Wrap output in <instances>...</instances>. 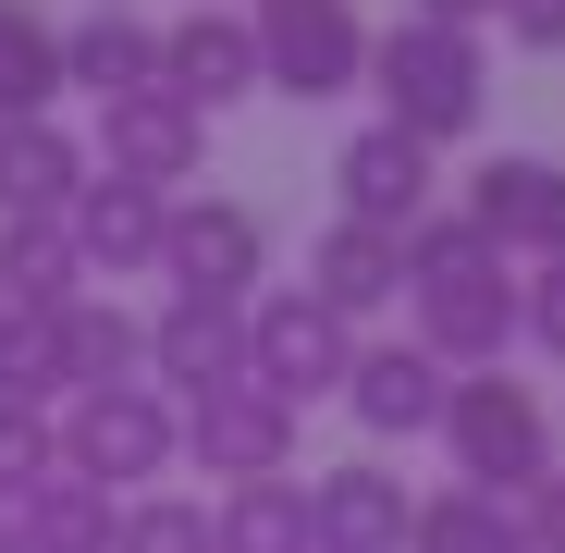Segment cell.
I'll list each match as a JSON object with an SVG mask.
<instances>
[{
    "mask_svg": "<svg viewBox=\"0 0 565 553\" xmlns=\"http://www.w3.org/2000/svg\"><path fill=\"white\" fill-rule=\"evenodd\" d=\"M0 553H25V541H13V517H0Z\"/></svg>",
    "mask_w": 565,
    "mask_h": 553,
    "instance_id": "cell-33",
    "label": "cell"
},
{
    "mask_svg": "<svg viewBox=\"0 0 565 553\" xmlns=\"http://www.w3.org/2000/svg\"><path fill=\"white\" fill-rule=\"evenodd\" d=\"M443 394H455V369H443L418 332L356 344V369H344V418H356L369 443H418V430H443Z\"/></svg>",
    "mask_w": 565,
    "mask_h": 553,
    "instance_id": "cell-13",
    "label": "cell"
},
{
    "mask_svg": "<svg viewBox=\"0 0 565 553\" xmlns=\"http://www.w3.org/2000/svg\"><path fill=\"white\" fill-rule=\"evenodd\" d=\"M234 13H246V0H234Z\"/></svg>",
    "mask_w": 565,
    "mask_h": 553,
    "instance_id": "cell-34",
    "label": "cell"
},
{
    "mask_svg": "<svg viewBox=\"0 0 565 553\" xmlns=\"http://www.w3.org/2000/svg\"><path fill=\"white\" fill-rule=\"evenodd\" d=\"M210 553H308V480H246L210 504Z\"/></svg>",
    "mask_w": 565,
    "mask_h": 553,
    "instance_id": "cell-26",
    "label": "cell"
},
{
    "mask_svg": "<svg viewBox=\"0 0 565 553\" xmlns=\"http://www.w3.org/2000/svg\"><path fill=\"white\" fill-rule=\"evenodd\" d=\"M62 382H74V394L148 382V320H136V308H111L99 284H86V296L62 308Z\"/></svg>",
    "mask_w": 565,
    "mask_h": 553,
    "instance_id": "cell-20",
    "label": "cell"
},
{
    "mask_svg": "<svg viewBox=\"0 0 565 553\" xmlns=\"http://www.w3.org/2000/svg\"><path fill=\"white\" fill-rule=\"evenodd\" d=\"M111 553H210V504L198 492H136L124 529H111Z\"/></svg>",
    "mask_w": 565,
    "mask_h": 553,
    "instance_id": "cell-27",
    "label": "cell"
},
{
    "mask_svg": "<svg viewBox=\"0 0 565 553\" xmlns=\"http://www.w3.org/2000/svg\"><path fill=\"white\" fill-rule=\"evenodd\" d=\"M62 99H74L62 86V25L38 13V0H0V124H38Z\"/></svg>",
    "mask_w": 565,
    "mask_h": 553,
    "instance_id": "cell-22",
    "label": "cell"
},
{
    "mask_svg": "<svg viewBox=\"0 0 565 553\" xmlns=\"http://www.w3.org/2000/svg\"><path fill=\"white\" fill-rule=\"evenodd\" d=\"M344 369H356V320H332L308 284H270L258 308H246V382L258 394H282V406H320V394H344Z\"/></svg>",
    "mask_w": 565,
    "mask_h": 553,
    "instance_id": "cell-6",
    "label": "cell"
},
{
    "mask_svg": "<svg viewBox=\"0 0 565 553\" xmlns=\"http://www.w3.org/2000/svg\"><path fill=\"white\" fill-rule=\"evenodd\" d=\"M406 553H529V517L504 504V492H418V529H406Z\"/></svg>",
    "mask_w": 565,
    "mask_h": 553,
    "instance_id": "cell-24",
    "label": "cell"
},
{
    "mask_svg": "<svg viewBox=\"0 0 565 553\" xmlns=\"http://www.w3.org/2000/svg\"><path fill=\"white\" fill-rule=\"evenodd\" d=\"M160 86L184 111H234V99H258V38H246V13L234 0H184V13L160 25Z\"/></svg>",
    "mask_w": 565,
    "mask_h": 553,
    "instance_id": "cell-11",
    "label": "cell"
},
{
    "mask_svg": "<svg viewBox=\"0 0 565 553\" xmlns=\"http://www.w3.org/2000/svg\"><path fill=\"white\" fill-rule=\"evenodd\" d=\"M62 86L86 111L99 99H136V86H160V25L124 13V0H86V13L62 25Z\"/></svg>",
    "mask_w": 565,
    "mask_h": 553,
    "instance_id": "cell-19",
    "label": "cell"
},
{
    "mask_svg": "<svg viewBox=\"0 0 565 553\" xmlns=\"http://www.w3.org/2000/svg\"><path fill=\"white\" fill-rule=\"evenodd\" d=\"M406 332L455 369H504L516 357V258L467 222V210H430L406 234Z\"/></svg>",
    "mask_w": 565,
    "mask_h": 553,
    "instance_id": "cell-1",
    "label": "cell"
},
{
    "mask_svg": "<svg viewBox=\"0 0 565 553\" xmlns=\"http://www.w3.org/2000/svg\"><path fill=\"white\" fill-rule=\"evenodd\" d=\"M516 517H529V553H565V468H553V480H541Z\"/></svg>",
    "mask_w": 565,
    "mask_h": 553,
    "instance_id": "cell-31",
    "label": "cell"
},
{
    "mask_svg": "<svg viewBox=\"0 0 565 553\" xmlns=\"http://www.w3.org/2000/svg\"><path fill=\"white\" fill-rule=\"evenodd\" d=\"M308 296L332 308V320H382V308H406V234H382V222H320V246H308Z\"/></svg>",
    "mask_w": 565,
    "mask_h": 553,
    "instance_id": "cell-18",
    "label": "cell"
},
{
    "mask_svg": "<svg viewBox=\"0 0 565 553\" xmlns=\"http://www.w3.org/2000/svg\"><path fill=\"white\" fill-rule=\"evenodd\" d=\"M99 172L124 184H198L210 172V111H184L172 86H136V99H99Z\"/></svg>",
    "mask_w": 565,
    "mask_h": 553,
    "instance_id": "cell-10",
    "label": "cell"
},
{
    "mask_svg": "<svg viewBox=\"0 0 565 553\" xmlns=\"http://www.w3.org/2000/svg\"><path fill=\"white\" fill-rule=\"evenodd\" d=\"M406 13H430V25H492L504 0H406Z\"/></svg>",
    "mask_w": 565,
    "mask_h": 553,
    "instance_id": "cell-32",
    "label": "cell"
},
{
    "mask_svg": "<svg viewBox=\"0 0 565 553\" xmlns=\"http://www.w3.org/2000/svg\"><path fill=\"white\" fill-rule=\"evenodd\" d=\"M246 38H258V86L270 99H356L369 86V25L356 0H246Z\"/></svg>",
    "mask_w": 565,
    "mask_h": 553,
    "instance_id": "cell-5",
    "label": "cell"
},
{
    "mask_svg": "<svg viewBox=\"0 0 565 553\" xmlns=\"http://www.w3.org/2000/svg\"><path fill=\"white\" fill-rule=\"evenodd\" d=\"M369 99H382V124L418 136V148L480 136V111H492V50H480V25L394 13L382 38H369Z\"/></svg>",
    "mask_w": 565,
    "mask_h": 553,
    "instance_id": "cell-2",
    "label": "cell"
},
{
    "mask_svg": "<svg viewBox=\"0 0 565 553\" xmlns=\"http://www.w3.org/2000/svg\"><path fill=\"white\" fill-rule=\"evenodd\" d=\"M418 492L382 468V455H344V468H308V553H406Z\"/></svg>",
    "mask_w": 565,
    "mask_h": 553,
    "instance_id": "cell-12",
    "label": "cell"
},
{
    "mask_svg": "<svg viewBox=\"0 0 565 553\" xmlns=\"http://www.w3.org/2000/svg\"><path fill=\"white\" fill-rule=\"evenodd\" d=\"M184 468L222 480V492H246V480H296V406L258 394V382L198 394V406H184Z\"/></svg>",
    "mask_w": 565,
    "mask_h": 553,
    "instance_id": "cell-8",
    "label": "cell"
},
{
    "mask_svg": "<svg viewBox=\"0 0 565 553\" xmlns=\"http://www.w3.org/2000/svg\"><path fill=\"white\" fill-rule=\"evenodd\" d=\"M111 529H124V492L74 480V468H50V480L13 504V541H25V553H111Z\"/></svg>",
    "mask_w": 565,
    "mask_h": 553,
    "instance_id": "cell-21",
    "label": "cell"
},
{
    "mask_svg": "<svg viewBox=\"0 0 565 553\" xmlns=\"http://www.w3.org/2000/svg\"><path fill=\"white\" fill-rule=\"evenodd\" d=\"M86 284H136V270H160V234H172V198L160 184H124V172H86V198L62 210Z\"/></svg>",
    "mask_w": 565,
    "mask_h": 553,
    "instance_id": "cell-15",
    "label": "cell"
},
{
    "mask_svg": "<svg viewBox=\"0 0 565 553\" xmlns=\"http://www.w3.org/2000/svg\"><path fill=\"white\" fill-rule=\"evenodd\" d=\"M160 284H172V296H210V308H258V296H270V222H258L246 198H172Z\"/></svg>",
    "mask_w": 565,
    "mask_h": 553,
    "instance_id": "cell-7",
    "label": "cell"
},
{
    "mask_svg": "<svg viewBox=\"0 0 565 553\" xmlns=\"http://www.w3.org/2000/svg\"><path fill=\"white\" fill-rule=\"evenodd\" d=\"M516 344H541V357L565 369V258H541L529 284H516Z\"/></svg>",
    "mask_w": 565,
    "mask_h": 553,
    "instance_id": "cell-29",
    "label": "cell"
},
{
    "mask_svg": "<svg viewBox=\"0 0 565 553\" xmlns=\"http://www.w3.org/2000/svg\"><path fill=\"white\" fill-rule=\"evenodd\" d=\"M529 62H565V0H504V13H492Z\"/></svg>",
    "mask_w": 565,
    "mask_h": 553,
    "instance_id": "cell-30",
    "label": "cell"
},
{
    "mask_svg": "<svg viewBox=\"0 0 565 553\" xmlns=\"http://www.w3.org/2000/svg\"><path fill=\"white\" fill-rule=\"evenodd\" d=\"M148 382L172 406H198L222 382H246V308H210V296H160L148 320Z\"/></svg>",
    "mask_w": 565,
    "mask_h": 553,
    "instance_id": "cell-16",
    "label": "cell"
},
{
    "mask_svg": "<svg viewBox=\"0 0 565 553\" xmlns=\"http://www.w3.org/2000/svg\"><path fill=\"white\" fill-rule=\"evenodd\" d=\"M0 406H25V418H62L74 382H62V308H0Z\"/></svg>",
    "mask_w": 565,
    "mask_h": 553,
    "instance_id": "cell-25",
    "label": "cell"
},
{
    "mask_svg": "<svg viewBox=\"0 0 565 553\" xmlns=\"http://www.w3.org/2000/svg\"><path fill=\"white\" fill-rule=\"evenodd\" d=\"M443 148H418V136H394V124H356L344 136V160H332V184H344V222H382V234H418L430 210H443V172H430Z\"/></svg>",
    "mask_w": 565,
    "mask_h": 553,
    "instance_id": "cell-14",
    "label": "cell"
},
{
    "mask_svg": "<svg viewBox=\"0 0 565 553\" xmlns=\"http://www.w3.org/2000/svg\"><path fill=\"white\" fill-rule=\"evenodd\" d=\"M86 296V258H74V234L62 222H0V308H74Z\"/></svg>",
    "mask_w": 565,
    "mask_h": 553,
    "instance_id": "cell-23",
    "label": "cell"
},
{
    "mask_svg": "<svg viewBox=\"0 0 565 553\" xmlns=\"http://www.w3.org/2000/svg\"><path fill=\"white\" fill-rule=\"evenodd\" d=\"M467 222H480L504 258H565V160H541V148H504V160H480L467 172V198H455Z\"/></svg>",
    "mask_w": 565,
    "mask_h": 553,
    "instance_id": "cell-9",
    "label": "cell"
},
{
    "mask_svg": "<svg viewBox=\"0 0 565 553\" xmlns=\"http://www.w3.org/2000/svg\"><path fill=\"white\" fill-rule=\"evenodd\" d=\"M443 455H455V480H467V492L529 504V492L565 468V430H553V406H541L529 382H504V369H467V382L443 394Z\"/></svg>",
    "mask_w": 565,
    "mask_h": 553,
    "instance_id": "cell-3",
    "label": "cell"
},
{
    "mask_svg": "<svg viewBox=\"0 0 565 553\" xmlns=\"http://www.w3.org/2000/svg\"><path fill=\"white\" fill-rule=\"evenodd\" d=\"M86 172H99V148H86L62 111L0 124V222H62V210L86 198Z\"/></svg>",
    "mask_w": 565,
    "mask_h": 553,
    "instance_id": "cell-17",
    "label": "cell"
},
{
    "mask_svg": "<svg viewBox=\"0 0 565 553\" xmlns=\"http://www.w3.org/2000/svg\"><path fill=\"white\" fill-rule=\"evenodd\" d=\"M50 468H62V430H50V418H25V406H0V517H13Z\"/></svg>",
    "mask_w": 565,
    "mask_h": 553,
    "instance_id": "cell-28",
    "label": "cell"
},
{
    "mask_svg": "<svg viewBox=\"0 0 565 553\" xmlns=\"http://www.w3.org/2000/svg\"><path fill=\"white\" fill-rule=\"evenodd\" d=\"M50 430H62V468H74V480H99V492H124V504H136V492H160V480L184 468V406H172L160 382L74 394Z\"/></svg>",
    "mask_w": 565,
    "mask_h": 553,
    "instance_id": "cell-4",
    "label": "cell"
}]
</instances>
